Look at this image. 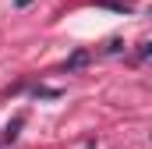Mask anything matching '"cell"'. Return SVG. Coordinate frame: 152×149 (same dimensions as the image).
Wrapping results in <instances>:
<instances>
[{
  "instance_id": "7a4b0ae2",
  "label": "cell",
  "mask_w": 152,
  "mask_h": 149,
  "mask_svg": "<svg viewBox=\"0 0 152 149\" xmlns=\"http://www.w3.org/2000/svg\"><path fill=\"white\" fill-rule=\"evenodd\" d=\"M81 64H88V53H85V50H78V53H71V57L64 60V71H75Z\"/></svg>"
},
{
  "instance_id": "6da1fadb",
  "label": "cell",
  "mask_w": 152,
  "mask_h": 149,
  "mask_svg": "<svg viewBox=\"0 0 152 149\" xmlns=\"http://www.w3.org/2000/svg\"><path fill=\"white\" fill-rule=\"evenodd\" d=\"M21 124H25V114H18V117L4 128V142H14V139H18V131H21Z\"/></svg>"
},
{
  "instance_id": "277c9868",
  "label": "cell",
  "mask_w": 152,
  "mask_h": 149,
  "mask_svg": "<svg viewBox=\"0 0 152 149\" xmlns=\"http://www.w3.org/2000/svg\"><path fill=\"white\" fill-rule=\"evenodd\" d=\"M14 4H18V7H28V4H32V0H14Z\"/></svg>"
},
{
  "instance_id": "3957f363",
  "label": "cell",
  "mask_w": 152,
  "mask_h": 149,
  "mask_svg": "<svg viewBox=\"0 0 152 149\" xmlns=\"http://www.w3.org/2000/svg\"><path fill=\"white\" fill-rule=\"evenodd\" d=\"M120 50H124V43H120V39H110V43H106V53H120Z\"/></svg>"
},
{
  "instance_id": "5b68a950",
  "label": "cell",
  "mask_w": 152,
  "mask_h": 149,
  "mask_svg": "<svg viewBox=\"0 0 152 149\" xmlns=\"http://www.w3.org/2000/svg\"><path fill=\"white\" fill-rule=\"evenodd\" d=\"M85 149H96V142H88V146H85Z\"/></svg>"
}]
</instances>
